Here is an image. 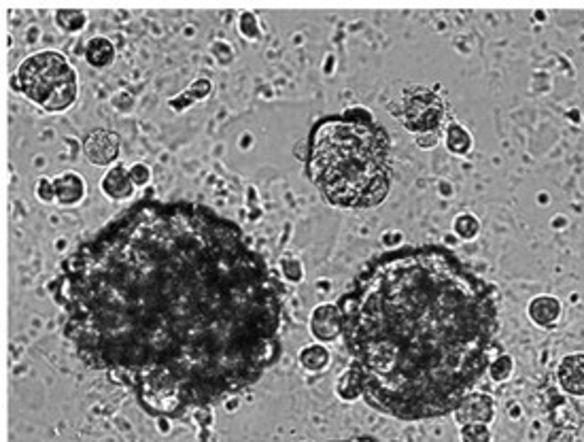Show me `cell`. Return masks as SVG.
Here are the masks:
<instances>
[{
	"mask_svg": "<svg viewBox=\"0 0 584 442\" xmlns=\"http://www.w3.org/2000/svg\"><path fill=\"white\" fill-rule=\"evenodd\" d=\"M36 198L43 202H55V189H53V179L40 177L36 181Z\"/></svg>",
	"mask_w": 584,
	"mask_h": 442,
	"instance_id": "cell-25",
	"label": "cell"
},
{
	"mask_svg": "<svg viewBox=\"0 0 584 442\" xmlns=\"http://www.w3.org/2000/svg\"><path fill=\"white\" fill-rule=\"evenodd\" d=\"M417 145L423 149H432L438 145V132H427V134H417Z\"/></svg>",
	"mask_w": 584,
	"mask_h": 442,
	"instance_id": "cell-26",
	"label": "cell"
},
{
	"mask_svg": "<svg viewBox=\"0 0 584 442\" xmlns=\"http://www.w3.org/2000/svg\"><path fill=\"white\" fill-rule=\"evenodd\" d=\"M563 392L572 396H584V353H574L563 358L557 370Z\"/></svg>",
	"mask_w": 584,
	"mask_h": 442,
	"instance_id": "cell-10",
	"label": "cell"
},
{
	"mask_svg": "<svg viewBox=\"0 0 584 442\" xmlns=\"http://www.w3.org/2000/svg\"><path fill=\"white\" fill-rule=\"evenodd\" d=\"M489 375L493 381H506L512 375V360L508 355L498 358L495 362L489 364Z\"/></svg>",
	"mask_w": 584,
	"mask_h": 442,
	"instance_id": "cell-22",
	"label": "cell"
},
{
	"mask_svg": "<svg viewBox=\"0 0 584 442\" xmlns=\"http://www.w3.org/2000/svg\"><path fill=\"white\" fill-rule=\"evenodd\" d=\"M461 442H491V430L485 424H470L461 428Z\"/></svg>",
	"mask_w": 584,
	"mask_h": 442,
	"instance_id": "cell-19",
	"label": "cell"
},
{
	"mask_svg": "<svg viewBox=\"0 0 584 442\" xmlns=\"http://www.w3.org/2000/svg\"><path fill=\"white\" fill-rule=\"evenodd\" d=\"M453 417L461 428L470 424L489 426L495 417V402L487 394H468L453 411Z\"/></svg>",
	"mask_w": 584,
	"mask_h": 442,
	"instance_id": "cell-7",
	"label": "cell"
},
{
	"mask_svg": "<svg viewBox=\"0 0 584 442\" xmlns=\"http://www.w3.org/2000/svg\"><path fill=\"white\" fill-rule=\"evenodd\" d=\"M210 89H213V83H210L208 79H198V81H193L191 87H189L187 92H183V94H185L191 102H196V100L206 98V96L210 94Z\"/></svg>",
	"mask_w": 584,
	"mask_h": 442,
	"instance_id": "cell-23",
	"label": "cell"
},
{
	"mask_svg": "<svg viewBox=\"0 0 584 442\" xmlns=\"http://www.w3.org/2000/svg\"><path fill=\"white\" fill-rule=\"evenodd\" d=\"M336 394L340 400L344 402H355L361 398V383H359V377L357 372L349 366L347 372H342V377L338 379V385H336Z\"/></svg>",
	"mask_w": 584,
	"mask_h": 442,
	"instance_id": "cell-16",
	"label": "cell"
},
{
	"mask_svg": "<svg viewBox=\"0 0 584 442\" xmlns=\"http://www.w3.org/2000/svg\"><path fill=\"white\" fill-rule=\"evenodd\" d=\"M527 313L540 328H553L561 317V302L553 296H538L529 302Z\"/></svg>",
	"mask_w": 584,
	"mask_h": 442,
	"instance_id": "cell-12",
	"label": "cell"
},
{
	"mask_svg": "<svg viewBox=\"0 0 584 442\" xmlns=\"http://www.w3.org/2000/svg\"><path fill=\"white\" fill-rule=\"evenodd\" d=\"M281 272L289 283H300L304 279V266L296 258H283L281 260Z\"/></svg>",
	"mask_w": 584,
	"mask_h": 442,
	"instance_id": "cell-20",
	"label": "cell"
},
{
	"mask_svg": "<svg viewBox=\"0 0 584 442\" xmlns=\"http://www.w3.org/2000/svg\"><path fill=\"white\" fill-rule=\"evenodd\" d=\"M336 442H374L370 438H353V441H336Z\"/></svg>",
	"mask_w": 584,
	"mask_h": 442,
	"instance_id": "cell-28",
	"label": "cell"
},
{
	"mask_svg": "<svg viewBox=\"0 0 584 442\" xmlns=\"http://www.w3.org/2000/svg\"><path fill=\"white\" fill-rule=\"evenodd\" d=\"M300 364L308 370V372H321L330 366V351L321 345V343H315V345H306L302 351H300Z\"/></svg>",
	"mask_w": 584,
	"mask_h": 442,
	"instance_id": "cell-14",
	"label": "cell"
},
{
	"mask_svg": "<svg viewBox=\"0 0 584 442\" xmlns=\"http://www.w3.org/2000/svg\"><path fill=\"white\" fill-rule=\"evenodd\" d=\"M121 138L111 130H91L83 140V153L87 162L96 166H108L119 158Z\"/></svg>",
	"mask_w": 584,
	"mask_h": 442,
	"instance_id": "cell-6",
	"label": "cell"
},
{
	"mask_svg": "<svg viewBox=\"0 0 584 442\" xmlns=\"http://www.w3.org/2000/svg\"><path fill=\"white\" fill-rule=\"evenodd\" d=\"M310 334L321 343H332L342 336V313L336 304H319L310 315Z\"/></svg>",
	"mask_w": 584,
	"mask_h": 442,
	"instance_id": "cell-8",
	"label": "cell"
},
{
	"mask_svg": "<svg viewBox=\"0 0 584 442\" xmlns=\"http://www.w3.org/2000/svg\"><path fill=\"white\" fill-rule=\"evenodd\" d=\"M130 177H132V183H134L136 187H145V185H149V181H151V170H149L147 164L136 162V164L130 166Z\"/></svg>",
	"mask_w": 584,
	"mask_h": 442,
	"instance_id": "cell-24",
	"label": "cell"
},
{
	"mask_svg": "<svg viewBox=\"0 0 584 442\" xmlns=\"http://www.w3.org/2000/svg\"><path fill=\"white\" fill-rule=\"evenodd\" d=\"M134 183L130 177V168H125V164H115L113 168H108L100 181V189L104 196L113 198V200H128L134 194Z\"/></svg>",
	"mask_w": 584,
	"mask_h": 442,
	"instance_id": "cell-9",
	"label": "cell"
},
{
	"mask_svg": "<svg viewBox=\"0 0 584 442\" xmlns=\"http://www.w3.org/2000/svg\"><path fill=\"white\" fill-rule=\"evenodd\" d=\"M444 119V102L442 98L425 87L412 85L402 96V121L415 134L438 132Z\"/></svg>",
	"mask_w": 584,
	"mask_h": 442,
	"instance_id": "cell-5",
	"label": "cell"
},
{
	"mask_svg": "<svg viewBox=\"0 0 584 442\" xmlns=\"http://www.w3.org/2000/svg\"><path fill=\"white\" fill-rule=\"evenodd\" d=\"M453 230H455V234H457L459 238L472 241V238H476L478 232H481V221H478L472 213H461V215H457V219H455V223H453Z\"/></svg>",
	"mask_w": 584,
	"mask_h": 442,
	"instance_id": "cell-18",
	"label": "cell"
},
{
	"mask_svg": "<svg viewBox=\"0 0 584 442\" xmlns=\"http://www.w3.org/2000/svg\"><path fill=\"white\" fill-rule=\"evenodd\" d=\"M447 147L455 155H468L472 149V134L464 126L451 123L447 128Z\"/></svg>",
	"mask_w": 584,
	"mask_h": 442,
	"instance_id": "cell-15",
	"label": "cell"
},
{
	"mask_svg": "<svg viewBox=\"0 0 584 442\" xmlns=\"http://www.w3.org/2000/svg\"><path fill=\"white\" fill-rule=\"evenodd\" d=\"M308 175L338 209H372L391 185L389 136L374 119L330 115L308 134Z\"/></svg>",
	"mask_w": 584,
	"mask_h": 442,
	"instance_id": "cell-3",
	"label": "cell"
},
{
	"mask_svg": "<svg viewBox=\"0 0 584 442\" xmlns=\"http://www.w3.org/2000/svg\"><path fill=\"white\" fill-rule=\"evenodd\" d=\"M83 55L91 68H106L115 60V45L106 36H94L91 40H87Z\"/></svg>",
	"mask_w": 584,
	"mask_h": 442,
	"instance_id": "cell-13",
	"label": "cell"
},
{
	"mask_svg": "<svg viewBox=\"0 0 584 442\" xmlns=\"http://www.w3.org/2000/svg\"><path fill=\"white\" fill-rule=\"evenodd\" d=\"M400 238H402L400 232H387L385 234V245H395V243H400Z\"/></svg>",
	"mask_w": 584,
	"mask_h": 442,
	"instance_id": "cell-27",
	"label": "cell"
},
{
	"mask_svg": "<svg viewBox=\"0 0 584 442\" xmlns=\"http://www.w3.org/2000/svg\"><path fill=\"white\" fill-rule=\"evenodd\" d=\"M238 28H240V34L249 40H257L262 36V28H259V21L253 13H242L240 15V21H238Z\"/></svg>",
	"mask_w": 584,
	"mask_h": 442,
	"instance_id": "cell-21",
	"label": "cell"
},
{
	"mask_svg": "<svg viewBox=\"0 0 584 442\" xmlns=\"http://www.w3.org/2000/svg\"><path fill=\"white\" fill-rule=\"evenodd\" d=\"M49 292L79 360L151 417L236 396L281 355L274 272L198 204L138 202L70 253Z\"/></svg>",
	"mask_w": 584,
	"mask_h": 442,
	"instance_id": "cell-1",
	"label": "cell"
},
{
	"mask_svg": "<svg viewBox=\"0 0 584 442\" xmlns=\"http://www.w3.org/2000/svg\"><path fill=\"white\" fill-rule=\"evenodd\" d=\"M55 23L64 32H79L87 23V15L81 9H57L55 11Z\"/></svg>",
	"mask_w": 584,
	"mask_h": 442,
	"instance_id": "cell-17",
	"label": "cell"
},
{
	"mask_svg": "<svg viewBox=\"0 0 584 442\" xmlns=\"http://www.w3.org/2000/svg\"><path fill=\"white\" fill-rule=\"evenodd\" d=\"M21 92L40 109L49 113H62L77 100V70L66 55L53 49L34 51L19 64L15 72Z\"/></svg>",
	"mask_w": 584,
	"mask_h": 442,
	"instance_id": "cell-4",
	"label": "cell"
},
{
	"mask_svg": "<svg viewBox=\"0 0 584 442\" xmlns=\"http://www.w3.org/2000/svg\"><path fill=\"white\" fill-rule=\"evenodd\" d=\"M338 306L351 368L378 413L404 421L453 413L489 368L493 292L442 247L376 258Z\"/></svg>",
	"mask_w": 584,
	"mask_h": 442,
	"instance_id": "cell-2",
	"label": "cell"
},
{
	"mask_svg": "<svg viewBox=\"0 0 584 442\" xmlns=\"http://www.w3.org/2000/svg\"><path fill=\"white\" fill-rule=\"evenodd\" d=\"M55 202L62 206H74L85 198V181L79 172H62L53 179Z\"/></svg>",
	"mask_w": 584,
	"mask_h": 442,
	"instance_id": "cell-11",
	"label": "cell"
}]
</instances>
